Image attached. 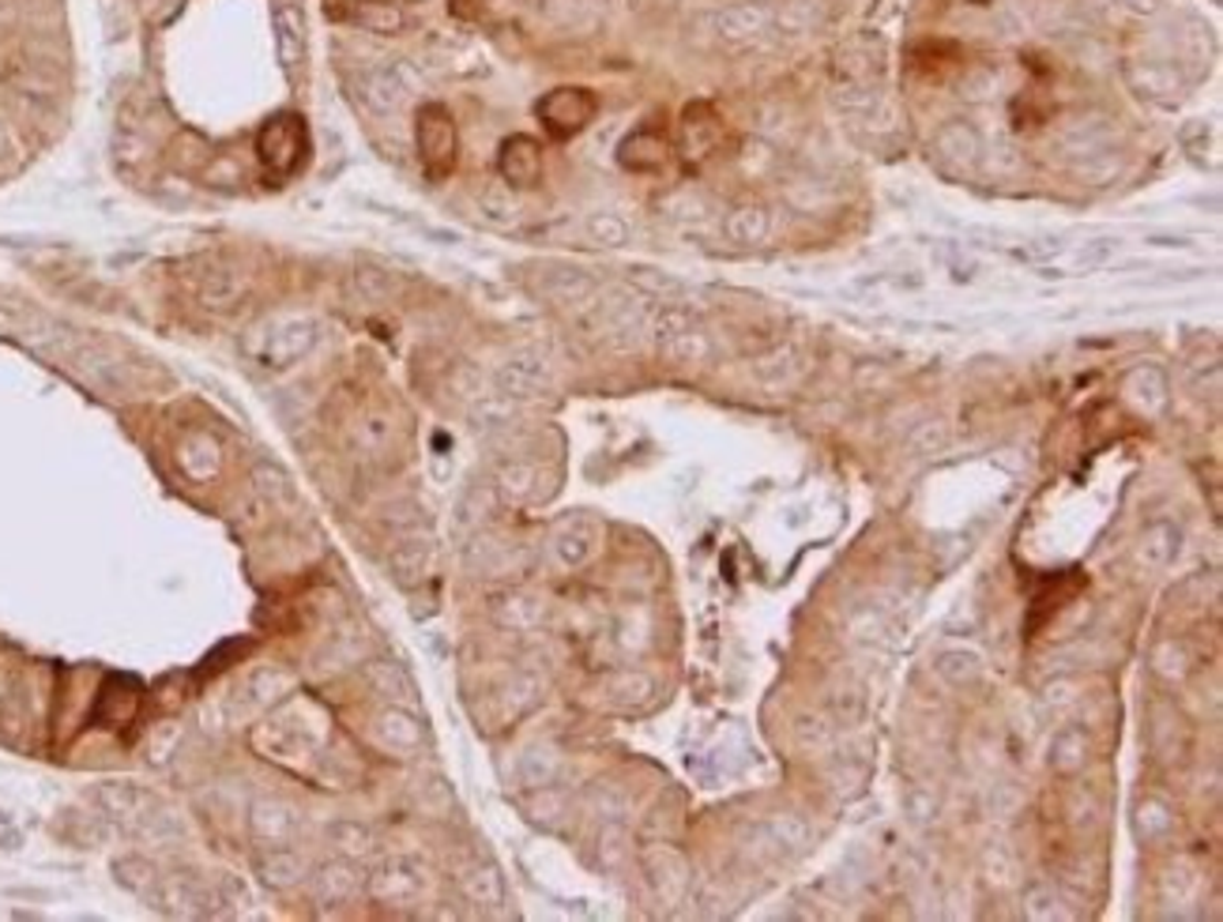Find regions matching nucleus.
Wrapping results in <instances>:
<instances>
[{
    "mask_svg": "<svg viewBox=\"0 0 1223 922\" xmlns=\"http://www.w3.org/2000/svg\"><path fill=\"white\" fill-rule=\"evenodd\" d=\"M550 380H554V374H550V362L543 358V354H512L509 362H501L498 366V392L509 396V399H535L543 396L550 388Z\"/></svg>",
    "mask_w": 1223,
    "mask_h": 922,
    "instance_id": "nucleus-9",
    "label": "nucleus"
},
{
    "mask_svg": "<svg viewBox=\"0 0 1223 922\" xmlns=\"http://www.w3.org/2000/svg\"><path fill=\"white\" fill-rule=\"evenodd\" d=\"M498 170L509 189H531L543 177V151H539V144L531 136H509L501 144Z\"/></svg>",
    "mask_w": 1223,
    "mask_h": 922,
    "instance_id": "nucleus-11",
    "label": "nucleus"
},
{
    "mask_svg": "<svg viewBox=\"0 0 1223 922\" xmlns=\"http://www.w3.org/2000/svg\"><path fill=\"white\" fill-rule=\"evenodd\" d=\"M543 286L557 305H581L595 294V279L576 272V268H562V272L550 275Z\"/></svg>",
    "mask_w": 1223,
    "mask_h": 922,
    "instance_id": "nucleus-29",
    "label": "nucleus"
},
{
    "mask_svg": "<svg viewBox=\"0 0 1223 922\" xmlns=\"http://www.w3.org/2000/svg\"><path fill=\"white\" fill-rule=\"evenodd\" d=\"M991 91H994V72H971V76L960 83V95H968L975 102H983Z\"/></svg>",
    "mask_w": 1223,
    "mask_h": 922,
    "instance_id": "nucleus-41",
    "label": "nucleus"
},
{
    "mask_svg": "<svg viewBox=\"0 0 1223 922\" xmlns=\"http://www.w3.org/2000/svg\"><path fill=\"white\" fill-rule=\"evenodd\" d=\"M257 335L245 339L249 358H257L260 366L268 369H286L294 362H302L305 354L316 347L321 339V324L310 321V316H286V321L264 324V328H253Z\"/></svg>",
    "mask_w": 1223,
    "mask_h": 922,
    "instance_id": "nucleus-1",
    "label": "nucleus"
},
{
    "mask_svg": "<svg viewBox=\"0 0 1223 922\" xmlns=\"http://www.w3.org/2000/svg\"><path fill=\"white\" fill-rule=\"evenodd\" d=\"M354 23L362 27V31H373V34H399L404 31V12H399L391 0H366V4L354 12Z\"/></svg>",
    "mask_w": 1223,
    "mask_h": 922,
    "instance_id": "nucleus-31",
    "label": "nucleus"
},
{
    "mask_svg": "<svg viewBox=\"0 0 1223 922\" xmlns=\"http://www.w3.org/2000/svg\"><path fill=\"white\" fill-rule=\"evenodd\" d=\"M629 222H625L621 216H614V211H595V216H587V238L595 241V245H606V249H618L629 241Z\"/></svg>",
    "mask_w": 1223,
    "mask_h": 922,
    "instance_id": "nucleus-33",
    "label": "nucleus"
},
{
    "mask_svg": "<svg viewBox=\"0 0 1223 922\" xmlns=\"http://www.w3.org/2000/svg\"><path fill=\"white\" fill-rule=\"evenodd\" d=\"M253 873L268 892H291L297 884L310 881V862H305V855L294 851L291 844H272V847H260Z\"/></svg>",
    "mask_w": 1223,
    "mask_h": 922,
    "instance_id": "nucleus-8",
    "label": "nucleus"
},
{
    "mask_svg": "<svg viewBox=\"0 0 1223 922\" xmlns=\"http://www.w3.org/2000/svg\"><path fill=\"white\" fill-rule=\"evenodd\" d=\"M662 163H667V144H662V136L648 133V128L633 133L621 144V166H629V170L651 174V170H662Z\"/></svg>",
    "mask_w": 1223,
    "mask_h": 922,
    "instance_id": "nucleus-24",
    "label": "nucleus"
},
{
    "mask_svg": "<svg viewBox=\"0 0 1223 922\" xmlns=\"http://www.w3.org/2000/svg\"><path fill=\"white\" fill-rule=\"evenodd\" d=\"M354 87H358V98H362V106H366L369 114L388 117L407 102L410 87H415V72H410V64H404V61L380 64V69L362 72Z\"/></svg>",
    "mask_w": 1223,
    "mask_h": 922,
    "instance_id": "nucleus-4",
    "label": "nucleus"
},
{
    "mask_svg": "<svg viewBox=\"0 0 1223 922\" xmlns=\"http://www.w3.org/2000/svg\"><path fill=\"white\" fill-rule=\"evenodd\" d=\"M633 283H637L644 294L662 297V302H670L675 294H681L678 279H670V275H662V272H651V268H637V272H633Z\"/></svg>",
    "mask_w": 1223,
    "mask_h": 922,
    "instance_id": "nucleus-36",
    "label": "nucleus"
},
{
    "mask_svg": "<svg viewBox=\"0 0 1223 922\" xmlns=\"http://www.w3.org/2000/svg\"><path fill=\"white\" fill-rule=\"evenodd\" d=\"M354 286H358L362 297H369V302H385L391 294V275L377 272V268H358V272H354Z\"/></svg>",
    "mask_w": 1223,
    "mask_h": 922,
    "instance_id": "nucleus-39",
    "label": "nucleus"
},
{
    "mask_svg": "<svg viewBox=\"0 0 1223 922\" xmlns=\"http://www.w3.org/2000/svg\"><path fill=\"white\" fill-rule=\"evenodd\" d=\"M460 884L467 892V900L485 903V908H498L501 897H505V884H501V873L493 870L490 862H474L460 873Z\"/></svg>",
    "mask_w": 1223,
    "mask_h": 922,
    "instance_id": "nucleus-27",
    "label": "nucleus"
},
{
    "mask_svg": "<svg viewBox=\"0 0 1223 922\" xmlns=\"http://www.w3.org/2000/svg\"><path fill=\"white\" fill-rule=\"evenodd\" d=\"M520 768H524V776L531 779V784H550V779H554V772H557V757L550 750H527L524 753V765H520Z\"/></svg>",
    "mask_w": 1223,
    "mask_h": 922,
    "instance_id": "nucleus-40",
    "label": "nucleus"
},
{
    "mask_svg": "<svg viewBox=\"0 0 1223 922\" xmlns=\"http://www.w3.org/2000/svg\"><path fill=\"white\" fill-rule=\"evenodd\" d=\"M310 889H313L316 908H339V903H351L362 889H366V873L354 866V859L335 855L332 862L310 870Z\"/></svg>",
    "mask_w": 1223,
    "mask_h": 922,
    "instance_id": "nucleus-7",
    "label": "nucleus"
},
{
    "mask_svg": "<svg viewBox=\"0 0 1223 922\" xmlns=\"http://www.w3.org/2000/svg\"><path fill=\"white\" fill-rule=\"evenodd\" d=\"M1122 4L1129 8V12H1137V15H1152V12H1160V0H1122Z\"/></svg>",
    "mask_w": 1223,
    "mask_h": 922,
    "instance_id": "nucleus-42",
    "label": "nucleus"
},
{
    "mask_svg": "<svg viewBox=\"0 0 1223 922\" xmlns=\"http://www.w3.org/2000/svg\"><path fill=\"white\" fill-rule=\"evenodd\" d=\"M1129 83L1137 87V95H1148L1156 102H1171L1179 98L1182 91V76L1174 64H1156V61H1141V64H1129Z\"/></svg>",
    "mask_w": 1223,
    "mask_h": 922,
    "instance_id": "nucleus-20",
    "label": "nucleus"
},
{
    "mask_svg": "<svg viewBox=\"0 0 1223 922\" xmlns=\"http://www.w3.org/2000/svg\"><path fill=\"white\" fill-rule=\"evenodd\" d=\"M712 27L723 42H750L772 27V8L761 0H742V4H727L712 15Z\"/></svg>",
    "mask_w": 1223,
    "mask_h": 922,
    "instance_id": "nucleus-13",
    "label": "nucleus"
},
{
    "mask_svg": "<svg viewBox=\"0 0 1223 922\" xmlns=\"http://www.w3.org/2000/svg\"><path fill=\"white\" fill-rule=\"evenodd\" d=\"M471 418L482 426V430H498V426H509L516 418V399L509 396H485L471 407Z\"/></svg>",
    "mask_w": 1223,
    "mask_h": 922,
    "instance_id": "nucleus-34",
    "label": "nucleus"
},
{
    "mask_svg": "<svg viewBox=\"0 0 1223 922\" xmlns=\"http://www.w3.org/2000/svg\"><path fill=\"white\" fill-rule=\"evenodd\" d=\"M0 139H4V133H0Z\"/></svg>",
    "mask_w": 1223,
    "mask_h": 922,
    "instance_id": "nucleus-43",
    "label": "nucleus"
},
{
    "mask_svg": "<svg viewBox=\"0 0 1223 922\" xmlns=\"http://www.w3.org/2000/svg\"><path fill=\"white\" fill-rule=\"evenodd\" d=\"M305 42H310V34H305L302 8H297L294 0H283V4H275V50H279V61H283L286 72L302 69Z\"/></svg>",
    "mask_w": 1223,
    "mask_h": 922,
    "instance_id": "nucleus-15",
    "label": "nucleus"
},
{
    "mask_svg": "<svg viewBox=\"0 0 1223 922\" xmlns=\"http://www.w3.org/2000/svg\"><path fill=\"white\" fill-rule=\"evenodd\" d=\"M874 102H877V91L870 87V83H863V80H847L844 87L836 91V106L839 109H851V114H855V109H870Z\"/></svg>",
    "mask_w": 1223,
    "mask_h": 922,
    "instance_id": "nucleus-38",
    "label": "nucleus"
},
{
    "mask_svg": "<svg viewBox=\"0 0 1223 922\" xmlns=\"http://www.w3.org/2000/svg\"><path fill=\"white\" fill-rule=\"evenodd\" d=\"M158 903L174 919H200L211 915V889H203L196 878H170L158 889Z\"/></svg>",
    "mask_w": 1223,
    "mask_h": 922,
    "instance_id": "nucleus-18",
    "label": "nucleus"
},
{
    "mask_svg": "<svg viewBox=\"0 0 1223 922\" xmlns=\"http://www.w3.org/2000/svg\"><path fill=\"white\" fill-rule=\"evenodd\" d=\"M482 211L493 222H512V219H516V200H512L509 185H493L490 192H482Z\"/></svg>",
    "mask_w": 1223,
    "mask_h": 922,
    "instance_id": "nucleus-35",
    "label": "nucleus"
},
{
    "mask_svg": "<svg viewBox=\"0 0 1223 922\" xmlns=\"http://www.w3.org/2000/svg\"><path fill=\"white\" fill-rule=\"evenodd\" d=\"M249 291V279L238 272V268H215V272L203 275L200 283V302L211 305V310H230L238 305Z\"/></svg>",
    "mask_w": 1223,
    "mask_h": 922,
    "instance_id": "nucleus-22",
    "label": "nucleus"
},
{
    "mask_svg": "<svg viewBox=\"0 0 1223 922\" xmlns=\"http://www.w3.org/2000/svg\"><path fill=\"white\" fill-rule=\"evenodd\" d=\"M366 678H369V685L377 689V696H385L388 704L407 708L410 696H415V685H410V678L404 674V667L388 663V659H377V663H369Z\"/></svg>",
    "mask_w": 1223,
    "mask_h": 922,
    "instance_id": "nucleus-25",
    "label": "nucleus"
},
{
    "mask_svg": "<svg viewBox=\"0 0 1223 922\" xmlns=\"http://www.w3.org/2000/svg\"><path fill=\"white\" fill-rule=\"evenodd\" d=\"M291 689H294V678L286 674L283 667H260L245 678V685L238 689L233 701H238L241 715H257V712H268V708L279 701H286Z\"/></svg>",
    "mask_w": 1223,
    "mask_h": 922,
    "instance_id": "nucleus-12",
    "label": "nucleus"
},
{
    "mask_svg": "<svg viewBox=\"0 0 1223 922\" xmlns=\"http://www.w3.org/2000/svg\"><path fill=\"white\" fill-rule=\"evenodd\" d=\"M328 844L335 855H343V859H366V855L377 847V836H373L369 825L362 821H332L328 825Z\"/></svg>",
    "mask_w": 1223,
    "mask_h": 922,
    "instance_id": "nucleus-26",
    "label": "nucleus"
},
{
    "mask_svg": "<svg viewBox=\"0 0 1223 922\" xmlns=\"http://www.w3.org/2000/svg\"><path fill=\"white\" fill-rule=\"evenodd\" d=\"M1118 170H1122V163H1118L1115 155H1091L1077 166V177H1085L1088 185H1107V181H1115Z\"/></svg>",
    "mask_w": 1223,
    "mask_h": 922,
    "instance_id": "nucleus-37",
    "label": "nucleus"
},
{
    "mask_svg": "<svg viewBox=\"0 0 1223 922\" xmlns=\"http://www.w3.org/2000/svg\"><path fill=\"white\" fill-rule=\"evenodd\" d=\"M249 832H253V840L260 847H272V844H291L297 840V832H302V809H297L294 803H286V798H257L253 806H249Z\"/></svg>",
    "mask_w": 1223,
    "mask_h": 922,
    "instance_id": "nucleus-6",
    "label": "nucleus"
},
{
    "mask_svg": "<svg viewBox=\"0 0 1223 922\" xmlns=\"http://www.w3.org/2000/svg\"><path fill=\"white\" fill-rule=\"evenodd\" d=\"M177 463L192 482H211L222 471V444L208 433H192L177 449Z\"/></svg>",
    "mask_w": 1223,
    "mask_h": 922,
    "instance_id": "nucleus-19",
    "label": "nucleus"
},
{
    "mask_svg": "<svg viewBox=\"0 0 1223 922\" xmlns=\"http://www.w3.org/2000/svg\"><path fill=\"white\" fill-rule=\"evenodd\" d=\"M595 117V98L584 87H557L539 102V121L550 128V136L565 139L587 128V121Z\"/></svg>",
    "mask_w": 1223,
    "mask_h": 922,
    "instance_id": "nucleus-5",
    "label": "nucleus"
},
{
    "mask_svg": "<svg viewBox=\"0 0 1223 922\" xmlns=\"http://www.w3.org/2000/svg\"><path fill=\"white\" fill-rule=\"evenodd\" d=\"M415 139H418V158H422L429 177H445L456 166L460 136H456V121L441 102H429V106L418 109Z\"/></svg>",
    "mask_w": 1223,
    "mask_h": 922,
    "instance_id": "nucleus-2",
    "label": "nucleus"
},
{
    "mask_svg": "<svg viewBox=\"0 0 1223 922\" xmlns=\"http://www.w3.org/2000/svg\"><path fill=\"white\" fill-rule=\"evenodd\" d=\"M1126 392H1129L1133 404H1141L1144 411H1156V407L1167 404V377L1156 366L1133 369L1129 380H1126Z\"/></svg>",
    "mask_w": 1223,
    "mask_h": 922,
    "instance_id": "nucleus-30",
    "label": "nucleus"
},
{
    "mask_svg": "<svg viewBox=\"0 0 1223 922\" xmlns=\"http://www.w3.org/2000/svg\"><path fill=\"white\" fill-rule=\"evenodd\" d=\"M933 151L945 158L949 166H957V170H975L979 155H983V139H979V133L968 121H949L933 136Z\"/></svg>",
    "mask_w": 1223,
    "mask_h": 922,
    "instance_id": "nucleus-16",
    "label": "nucleus"
},
{
    "mask_svg": "<svg viewBox=\"0 0 1223 922\" xmlns=\"http://www.w3.org/2000/svg\"><path fill=\"white\" fill-rule=\"evenodd\" d=\"M257 151L260 163L275 174H291L297 170V163L310 151V133H305L302 117L297 114H279L260 128L257 136Z\"/></svg>",
    "mask_w": 1223,
    "mask_h": 922,
    "instance_id": "nucleus-3",
    "label": "nucleus"
},
{
    "mask_svg": "<svg viewBox=\"0 0 1223 922\" xmlns=\"http://www.w3.org/2000/svg\"><path fill=\"white\" fill-rule=\"evenodd\" d=\"M249 490H253V497L268 509H291L294 505L291 474H286L283 468H275V463H257V468L249 471Z\"/></svg>",
    "mask_w": 1223,
    "mask_h": 922,
    "instance_id": "nucleus-21",
    "label": "nucleus"
},
{
    "mask_svg": "<svg viewBox=\"0 0 1223 922\" xmlns=\"http://www.w3.org/2000/svg\"><path fill=\"white\" fill-rule=\"evenodd\" d=\"M554 554H557V562H562V565H573V569H576V565H584L587 557L595 554V535H592V527H587V524H565V527H557V535H554Z\"/></svg>",
    "mask_w": 1223,
    "mask_h": 922,
    "instance_id": "nucleus-28",
    "label": "nucleus"
},
{
    "mask_svg": "<svg viewBox=\"0 0 1223 922\" xmlns=\"http://www.w3.org/2000/svg\"><path fill=\"white\" fill-rule=\"evenodd\" d=\"M723 230H727V238L739 241V245H757V241L769 238V230H772L769 208H764V203H739V208L727 216Z\"/></svg>",
    "mask_w": 1223,
    "mask_h": 922,
    "instance_id": "nucleus-23",
    "label": "nucleus"
},
{
    "mask_svg": "<svg viewBox=\"0 0 1223 922\" xmlns=\"http://www.w3.org/2000/svg\"><path fill=\"white\" fill-rule=\"evenodd\" d=\"M535 486H539V468H531V463H505V468L498 471V490L505 493L509 501H531L535 497Z\"/></svg>",
    "mask_w": 1223,
    "mask_h": 922,
    "instance_id": "nucleus-32",
    "label": "nucleus"
},
{
    "mask_svg": "<svg viewBox=\"0 0 1223 922\" xmlns=\"http://www.w3.org/2000/svg\"><path fill=\"white\" fill-rule=\"evenodd\" d=\"M366 892L377 903H407L422 892V870L410 859H385L366 873Z\"/></svg>",
    "mask_w": 1223,
    "mask_h": 922,
    "instance_id": "nucleus-10",
    "label": "nucleus"
},
{
    "mask_svg": "<svg viewBox=\"0 0 1223 922\" xmlns=\"http://www.w3.org/2000/svg\"><path fill=\"white\" fill-rule=\"evenodd\" d=\"M373 734H377L380 746H388L396 753H410L422 746V723H418V715H410L407 708H399V704H388L385 712L373 720Z\"/></svg>",
    "mask_w": 1223,
    "mask_h": 922,
    "instance_id": "nucleus-17",
    "label": "nucleus"
},
{
    "mask_svg": "<svg viewBox=\"0 0 1223 922\" xmlns=\"http://www.w3.org/2000/svg\"><path fill=\"white\" fill-rule=\"evenodd\" d=\"M388 569L399 584H407V588L422 584L426 576L433 573V543H429L426 535L399 538V543L391 546V554H388Z\"/></svg>",
    "mask_w": 1223,
    "mask_h": 922,
    "instance_id": "nucleus-14",
    "label": "nucleus"
}]
</instances>
